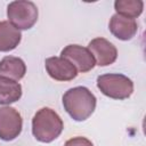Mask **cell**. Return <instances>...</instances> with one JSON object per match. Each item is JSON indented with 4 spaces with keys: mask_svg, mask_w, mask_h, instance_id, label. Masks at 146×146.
Returning a JSON list of instances; mask_svg holds the SVG:
<instances>
[{
    "mask_svg": "<svg viewBox=\"0 0 146 146\" xmlns=\"http://www.w3.org/2000/svg\"><path fill=\"white\" fill-rule=\"evenodd\" d=\"M96 97L86 87H74L63 95V105L75 121L87 120L96 108Z\"/></svg>",
    "mask_w": 146,
    "mask_h": 146,
    "instance_id": "1",
    "label": "cell"
},
{
    "mask_svg": "<svg viewBox=\"0 0 146 146\" xmlns=\"http://www.w3.org/2000/svg\"><path fill=\"white\" fill-rule=\"evenodd\" d=\"M63 129V120L49 107L40 108L32 119V133L41 143H51L62 133Z\"/></svg>",
    "mask_w": 146,
    "mask_h": 146,
    "instance_id": "2",
    "label": "cell"
},
{
    "mask_svg": "<svg viewBox=\"0 0 146 146\" xmlns=\"http://www.w3.org/2000/svg\"><path fill=\"white\" fill-rule=\"evenodd\" d=\"M97 88L113 99H127L133 92V82L120 73H107L97 78Z\"/></svg>",
    "mask_w": 146,
    "mask_h": 146,
    "instance_id": "3",
    "label": "cell"
},
{
    "mask_svg": "<svg viewBox=\"0 0 146 146\" xmlns=\"http://www.w3.org/2000/svg\"><path fill=\"white\" fill-rule=\"evenodd\" d=\"M38 7L34 2L27 0L13 1L7 7V17L18 30H29L38 21Z\"/></svg>",
    "mask_w": 146,
    "mask_h": 146,
    "instance_id": "4",
    "label": "cell"
},
{
    "mask_svg": "<svg viewBox=\"0 0 146 146\" xmlns=\"http://www.w3.org/2000/svg\"><path fill=\"white\" fill-rule=\"evenodd\" d=\"M23 128V119L17 110L10 106L0 107V139L14 140L19 136Z\"/></svg>",
    "mask_w": 146,
    "mask_h": 146,
    "instance_id": "5",
    "label": "cell"
},
{
    "mask_svg": "<svg viewBox=\"0 0 146 146\" xmlns=\"http://www.w3.org/2000/svg\"><path fill=\"white\" fill-rule=\"evenodd\" d=\"M60 57L70 60L75 66L78 72H81V73H86V72L91 71L96 65L94 56L91 55L89 49L84 48L80 44L66 46L60 51Z\"/></svg>",
    "mask_w": 146,
    "mask_h": 146,
    "instance_id": "6",
    "label": "cell"
},
{
    "mask_svg": "<svg viewBox=\"0 0 146 146\" xmlns=\"http://www.w3.org/2000/svg\"><path fill=\"white\" fill-rule=\"evenodd\" d=\"M88 49L94 56L96 65L98 66H107L116 60V47L104 38L92 39L88 44Z\"/></svg>",
    "mask_w": 146,
    "mask_h": 146,
    "instance_id": "7",
    "label": "cell"
},
{
    "mask_svg": "<svg viewBox=\"0 0 146 146\" xmlns=\"http://www.w3.org/2000/svg\"><path fill=\"white\" fill-rule=\"evenodd\" d=\"M44 66L49 76L56 81H71L78 75L75 66L63 57H49L44 60Z\"/></svg>",
    "mask_w": 146,
    "mask_h": 146,
    "instance_id": "8",
    "label": "cell"
},
{
    "mask_svg": "<svg viewBox=\"0 0 146 146\" xmlns=\"http://www.w3.org/2000/svg\"><path fill=\"white\" fill-rule=\"evenodd\" d=\"M108 27L115 38L123 41L132 39L138 31V24L135 19L121 16L119 14H114L111 17Z\"/></svg>",
    "mask_w": 146,
    "mask_h": 146,
    "instance_id": "9",
    "label": "cell"
},
{
    "mask_svg": "<svg viewBox=\"0 0 146 146\" xmlns=\"http://www.w3.org/2000/svg\"><path fill=\"white\" fill-rule=\"evenodd\" d=\"M26 73V65L23 59L15 56H6L0 60V76L19 81Z\"/></svg>",
    "mask_w": 146,
    "mask_h": 146,
    "instance_id": "10",
    "label": "cell"
},
{
    "mask_svg": "<svg viewBox=\"0 0 146 146\" xmlns=\"http://www.w3.org/2000/svg\"><path fill=\"white\" fill-rule=\"evenodd\" d=\"M22 40V33L9 21L0 22V51L14 50Z\"/></svg>",
    "mask_w": 146,
    "mask_h": 146,
    "instance_id": "11",
    "label": "cell"
},
{
    "mask_svg": "<svg viewBox=\"0 0 146 146\" xmlns=\"http://www.w3.org/2000/svg\"><path fill=\"white\" fill-rule=\"evenodd\" d=\"M22 97V86L14 80L0 76V104L9 105Z\"/></svg>",
    "mask_w": 146,
    "mask_h": 146,
    "instance_id": "12",
    "label": "cell"
},
{
    "mask_svg": "<svg viewBox=\"0 0 146 146\" xmlns=\"http://www.w3.org/2000/svg\"><path fill=\"white\" fill-rule=\"evenodd\" d=\"M116 14L135 19L144 9V2L141 0H116L114 2Z\"/></svg>",
    "mask_w": 146,
    "mask_h": 146,
    "instance_id": "13",
    "label": "cell"
},
{
    "mask_svg": "<svg viewBox=\"0 0 146 146\" xmlns=\"http://www.w3.org/2000/svg\"><path fill=\"white\" fill-rule=\"evenodd\" d=\"M64 146H94V144L86 137H73L68 139Z\"/></svg>",
    "mask_w": 146,
    "mask_h": 146,
    "instance_id": "14",
    "label": "cell"
}]
</instances>
